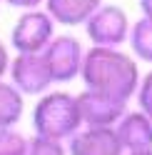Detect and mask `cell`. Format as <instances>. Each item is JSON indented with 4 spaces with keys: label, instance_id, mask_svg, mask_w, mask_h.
Wrapping results in <instances>:
<instances>
[{
    "label": "cell",
    "instance_id": "cell-6",
    "mask_svg": "<svg viewBox=\"0 0 152 155\" xmlns=\"http://www.w3.org/2000/svg\"><path fill=\"white\" fill-rule=\"evenodd\" d=\"M43 58L50 68L52 83H72L75 78H80L85 48L75 35H55L43 50Z\"/></svg>",
    "mask_w": 152,
    "mask_h": 155
},
{
    "label": "cell",
    "instance_id": "cell-2",
    "mask_svg": "<svg viewBox=\"0 0 152 155\" xmlns=\"http://www.w3.org/2000/svg\"><path fill=\"white\" fill-rule=\"evenodd\" d=\"M80 128H82V113H80L78 95L68 90H47L37 95V103L33 108L35 135L68 143Z\"/></svg>",
    "mask_w": 152,
    "mask_h": 155
},
{
    "label": "cell",
    "instance_id": "cell-14",
    "mask_svg": "<svg viewBox=\"0 0 152 155\" xmlns=\"http://www.w3.org/2000/svg\"><path fill=\"white\" fill-rule=\"evenodd\" d=\"M25 155H68V143L45 138V135H33L27 140V153Z\"/></svg>",
    "mask_w": 152,
    "mask_h": 155
},
{
    "label": "cell",
    "instance_id": "cell-7",
    "mask_svg": "<svg viewBox=\"0 0 152 155\" xmlns=\"http://www.w3.org/2000/svg\"><path fill=\"white\" fill-rule=\"evenodd\" d=\"M80 113H82V125L87 128H115L117 120L127 113V103L110 98V95L95 93L85 88L80 95Z\"/></svg>",
    "mask_w": 152,
    "mask_h": 155
},
{
    "label": "cell",
    "instance_id": "cell-1",
    "mask_svg": "<svg viewBox=\"0 0 152 155\" xmlns=\"http://www.w3.org/2000/svg\"><path fill=\"white\" fill-rule=\"evenodd\" d=\"M140 65L132 53H125L122 48H105L90 45L85 50L80 80L87 90L110 95V98L130 103L140 85Z\"/></svg>",
    "mask_w": 152,
    "mask_h": 155
},
{
    "label": "cell",
    "instance_id": "cell-17",
    "mask_svg": "<svg viewBox=\"0 0 152 155\" xmlns=\"http://www.w3.org/2000/svg\"><path fill=\"white\" fill-rule=\"evenodd\" d=\"M5 5L17 8V10H30V8H43L45 0H3Z\"/></svg>",
    "mask_w": 152,
    "mask_h": 155
},
{
    "label": "cell",
    "instance_id": "cell-19",
    "mask_svg": "<svg viewBox=\"0 0 152 155\" xmlns=\"http://www.w3.org/2000/svg\"><path fill=\"white\" fill-rule=\"evenodd\" d=\"M125 155H152V150H142V153H125Z\"/></svg>",
    "mask_w": 152,
    "mask_h": 155
},
{
    "label": "cell",
    "instance_id": "cell-15",
    "mask_svg": "<svg viewBox=\"0 0 152 155\" xmlns=\"http://www.w3.org/2000/svg\"><path fill=\"white\" fill-rule=\"evenodd\" d=\"M135 100H137V108L145 110L152 120V68L140 78V85H137V93H135Z\"/></svg>",
    "mask_w": 152,
    "mask_h": 155
},
{
    "label": "cell",
    "instance_id": "cell-13",
    "mask_svg": "<svg viewBox=\"0 0 152 155\" xmlns=\"http://www.w3.org/2000/svg\"><path fill=\"white\" fill-rule=\"evenodd\" d=\"M27 140L17 130V125L10 128H0V155H25L27 153Z\"/></svg>",
    "mask_w": 152,
    "mask_h": 155
},
{
    "label": "cell",
    "instance_id": "cell-11",
    "mask_svg": "<svg viewBox=\"0 0 152 155\" xmlns=\"http://www.w3.org/2000/svg\"><path fill=\"white\" fill-rule=\"evenodd\" d=\"M25 113V95L10 80H0V128L17 125Z\"/></svg>",
    "mask_w": 152,
    "mask_h": 155
},
{
    "label": "cell",
    "instance_id": "cell-9",
    "mask_svg": "<svg viewBox=\"0 0 152 155\" xmlns=\"http://www.w3.org/2000/svg\"><path fill=\"white\" fill-rule=\"evenodd\" d=\"M117 140L125 153H142L152 150V120L145 110H130L122 115L115 125Z\"/></svg>",
    "mask_w": 152,
    "mask_h": 155
},
{
    "label": "cell",
    "instance_id": "cell-10",
    "mask_svg": "<svg viewBox=\"0 0 152 155\" xmlns=\"http://www.w3.org/2000/svg\"><path fill=\"white\" fill-rule=\"evenodd\" d=\"M105 0H45L43 8L52 15V20L65 28L85 25V20L97 10Z\"/></svg>",
    "mask_w": 152,
    "mask_h": 155
},
{
    "label": "cell",
    "instance_id": "cell-3",
    "mask_svg": "<svg viewBox=\"0 0 152 155\" xmlns=\"http://www.w3.org/2000/svg\"><path fill=\"white\" fill-rule=\"evenodd\" d=\"M85 35L92 45H105V48H122L127 45V38L132 30V20L125 13V8L102 3L87 20H85Z\"/></svg>",
    "mask_w": 152,
    "mask_h": 155
},
{
    "label": "cell",
    "instance_id": "cell-18",
    "mask_svg": "<svg viewBox=\"0 0 152 155\" xmlns=\"http://www.w3.org/2000/svg\"><path fill=\"white\" fill-rule=\"evenodd\" d=\"M140 13H142V18L152 20V0H140Z\"/></svg>",
    "mask_w": 152,
    "mask_h": 155
},
{
    "label": "cell",
    "instance_id": "cell-20",
    "mask_svg": "<svg viewBox=\"0 0 152 155\" xmlns=\"http://www.w3.org/2000/svg\"><path fill=\"white\" fill-rule=\"evenodd\" d=\"M0 3H3V0H0Z\"/></svg>",
    "mask_w": 152,
    "mask_h": 155
},
{
    "label": "cell",
    "instance_id": "cell-16",
    "mask_svg": "<svg viewBox=\"0 0 152 155\" xmlns=\"http://www.w3.org/2000/svg\"><path fill=\"white\" fill-rule=\"evenodd\" d=\"M10 48H8L3 40H0V80L8 78V68H10Z\"/></svg>",
    "mask_w": 152,
    "mask_h": 155
},
{
    "label": "cell",
    "instance_id": "cell-4",
    "mask_svg": "<svg viewBox=\"0 0 152 155\" xmlns=\"http://www.w3.org/2000/svg\"><path fill=\"white\" fill-rule=\"evenodd\" d=\"M55 23L52 15L45 8H30L23 10V15L15 20L13 30H10V48L15 53H43L55 33Z\"/></svg>",
    "mask_w": 152,
    "mask_h": 155
},
{
    "label": "cell",
    "instance_id": "cell-8",
    "mask_svg": "<svg viewBox=\"0 0 152 155\" xmlns=\"http://www.w3.org/2000/svg\"><path fill=\"white\" fill-rule=\"evenodd\" d=\"M68 155H125L115 128H82L68 140Z\"/></svg>",
    "mask_w": 152,
    "mask_h": 155
},
{
    "label": "cell",
    "instance_id": "cell-5",
    "mask_svg": "<svg viewBox=\"0 0 152 155\" xmlns=\"http://www.w3.org/2000/svg\"><path fill=\"white\" fill-rule=\"evenodd\" d=\"M8 80L23 95H43L55 85L43 53H15L10 58Z\"/></svg>",
    "mask_w": 152,
    "mask_h": 155
},
{
    "label": "cell",
    "instance_id": "cell-12",
    "mask_svg": "<svg viewBox=\"0 0 152 155\" xmlns=\"http://www.w3.org/2000/svg\"><path fill=\"white\" fill-rule=\"evenodd\" d=\"M127 45H130V53L135 55L140 63H150L152 65V20L150 18H140V20L132 23Z\"/></svg>",
    "mask_w": 152,
    "mask_h": 155
}]
</instances>
